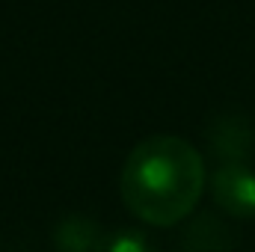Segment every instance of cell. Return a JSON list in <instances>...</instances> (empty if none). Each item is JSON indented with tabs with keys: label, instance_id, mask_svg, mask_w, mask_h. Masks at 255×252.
<instances>
[{
	"label": "cell",
	"instance_id": "1",
	"mask_svg": "<svg viewBox=\"0 0 255 252\" xmlns=\"http://www.w3.org/2000/svg\"><path fill=\"white\" fill-rule=\"evenodd\" d=\"M205 160L187 139L154 133L130 148L122 166V202L148 226H178L202 199Z\"/></svg>",
	"mask_w": 255,
	"mask_h": 252
},
{
	"label": "cell",
	"instance_id": "2",
	"mask_svg": "<svg viewBox=\"0 0 255 252\" xmlns=\"http://www.w3.org/2000/svg\"><path fill=\"white\" fill-rule=\"evenodd\" d=\"M211 196L223 214L255 220V172L250 163H220L211 175Z\"/></svg>",
	"mask_w": 255,
	"mask_h": 252
},
{
	"label": "cell",
	"instance_id": "3",
	"mask_svg": "<svg viewBox=\"0 0 255 252\" xmlns=\"http://www.w3.org/2000/svg\"><path fill=\"white\" fill-rule=\"evenodd\" d=\"M208 145L220 163H250L255 154V127L244 113H217L208 125Z\"/></svg>",
	"mask_w": 255,
	"mask_h": 252
},
{
	"label": "cell",
	"instance_id": "4",
	"mask_svg": "<svg viewBox=\"0 0 255 252\" xmlns=\"http://www.w3.org/2000/svg\"><path fill=\"white\" fill-rule=\"evenodd\" d=\"M181 252H235L238 238L217 214H199L178 241Z\"/></svg>",
	"mask_w": 255,
	"mask_h": 252
},
{
	"label": "cell",
	"instance_id": "5",
	"mask_svg": "<svg viewBox=\"0 0 255 252\" xmlns=\"http://www.w3.org/2000/svg\"><path fill=\"white\" fill-rule=\"evenodd\" d=\"M104 241V232L98 220L86 214H68L54 229V247L57 252H98Z\"/></svg>",
	"mask_w": 255,
	"mask_h": 252
},
{
	"label": "cell",
	"instance_id": "6",
	"mask_svg": "<svg viewBox=\"0 0 255 252\" xmlns=\"http://www.w3.org/2000/svg\"><path fill=\"white\" fill-rule=\"evenodd\" d=\"M98 252H160V250L139 229H116V232H107L104 235Z\"/></svg>",
	"mask_w": 255,
	"mask_h": 252
}]
</instances>
